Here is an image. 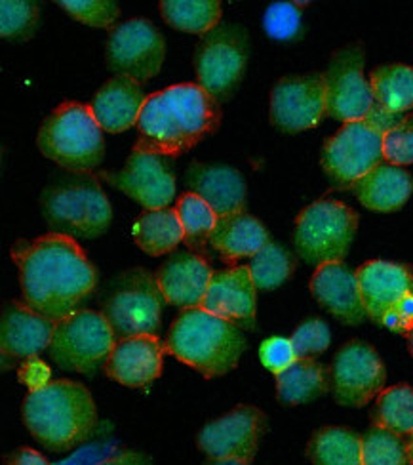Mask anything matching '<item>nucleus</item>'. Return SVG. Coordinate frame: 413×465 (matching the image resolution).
<instances>
[{
    "label": "nucleus",
    "mask_w": 413,
    "mask_h": 465,
    "mask_svg": "<svg viewBox=\"0 0 413 465\" xmlns=\"http://www.w3.org/2000/svg\"><path fill=\"white\" fill-rule=\"evenodd\" d=\"M22 418L34 440L52 452L73 450L97 430V409L90 390L71 380H57L29 391Z\"/></svg>",
    "instance_id": "7ed1b4c3"
},
{
    "label": "nucleus",
    "mask_w": 413,
    "mask_h": 465,
    "mask_svg": "<svg viewBox=\"0 0 413 465\" xmlns=\"http://www.w3.org/2000/svg\"><path fill=\"white\" fill-rule=\"evenodd\" d=\"M383 157L388 164H413V113L387 132L383 142Z\"/></svg>",
    "instance_id": "a19ab883"
},
{
    "label": "nucleus",
    "mask_w": 413,
    "mask_h": 465,
    "mask_svg": "<svg viewBox=\"0 0 413 465\" xmlns=\"http://www.w3.org/2000/svg\"><path fill=\"white\" fill-rule=\"evenodd\" d=\"M215 271L194 252H177L156 271V282L164 300L175 307L196 309L204 302Z\"/></svg>",
    "instance_id": "4be33fe9"
},
{
    "label": "nucleus",
    "mask_w": 413,
    "mask_h": 465,
    "mask_svg": "<svg viewBox=\"0 0 413 465\" xmlns=\"http://www.w3.org/2000/svg\"><path fill=\"white\" fill-rule=\"evenodd\" d=\"M371 421L402 437L413 433V387L400 383L383 390L371 409Z\"/></svg>",
    "instance_id": "72a5a7b5"
},
{
    "label": "nucleus",
    "mask_w": 413,
    "mask_h": 465,
    "mask_svg": "<svg viewBox=\"0 0 413 465\" xmlns=\"http://www.w3.org/2000/svg\"><path fill=\"white\" fill-rule=\"evenodd\" d=\"M242 331H255V284L248 265L215 271L201 305Z\"/></svg>",
    "instance_id": "a211bd4d"
},
{
    "label": "nucleus",
    "mask_w": 413,
    "mask_h": 465,
    "mask_svg": "<svg viewBox=\"0 0 413 465\" xmlns=\"http://www.w3.org/2000/svg\"><path fill=\"white\" fill-rule=\"evenodd\" d=\"M364 46L354 43L331 55L324 71L326 113L341 123L360 121L371 111L373 92L364 74Z\"/></svg>",
    "instance_id": "ddd939ff"
},
{
    "label": "nucleus",
    "mask_w": 413,
    "mask_h": 465,
    "mask_svg": "<svg viewBox=\"0 0 413 465\" xmlns=\"http://www.w3.org/2000/svg\"><path fill=\"white\" fill-rule=\"evenodd\" d=\"M41 210L52 232L67 237L97 239L113 222V208L92 172H69L52 182L41 197Z\"/></svg>",
    "instance_id": "39448f33"
},
{
    "label": "nucleus",
    "mask_w": 413,
    "mask_h": 465,
    "mask_svg": "<svg viewBox=\"0 0 413 465\" xmlns=\"http://www.w3.org/2000/svg\"><path fill=\"white\" fill-rule=\"evenodd\" d=\"M50 376H52L50 366L38 357H31L22 364V368H19L17 380H19V383L29 387L31 391H36V390H43V387H46L48 383H52Z\"/></svg>",
    "instance_id": "37998d69"
},
{
    "label": "nucleus",
    "mask_w": 413,
    "mask_h": 465,
    "mask_svg": "<svg viewBox=\"0 0 413 465\" xmlns=\"http://www.w3.org/2000/svg\"><path fill=\"white\" fill-rule=\"evenodd\" d=\"M114 343V332L103 313L78 309L55 322L48 355L62 371L92 376L105 366Z\"/></svg>",
    "instance_id": "9d476101"
},
{
    "label": "nucleus",
    "mask_w": 413,
    "mask_h": 465,
    "mask_svg": "<svg viewBox=\"0 0 413 465\" xmlns=\"http://www.w3.org/2000/svg\"><path fill=\"white\" fill-rule=\"evenodd\" d=\"M406 114L388 113L373 104L371 111L360 121L347 123L326 140L322 149V168L329 182L338 189H350L368 172L379 166L383 157V142L388 130L395 128Z\"/></svg>",
    "instance_id": "423d86ee"
},
{
    "label": "nucleus",
    "mask_w": 413,
    "mask_h": 465,
    "mask_svg": "<svg viewBox=\"0 0 413 465\" xmlns=\"http://www.w3.org/2000/svg\"><path fill=\"white\" fill-rule=\"evenodd\" d=\"M159 8L164 22L177 31L208 35L221 25L220 0H162Z\"/></svg>",
    "instance_id": "2f4dec72"
},
{
    "label": "nucleus",
    "mask_w": 413,
    "mask_h": 465,
    "mask_svg": "<svg viewBox=\"0 0 413 465\" xmlns=\"http://www.w3.org/2000/svg\"><path fill=\"white\" fill-rule=\"evenodd\" d=\"M408 450H409V458H411V463H413V433L408 435Z\"/></svg>",
    "instance_id": "8fccbe9b"
},
{
    "label": "nucleus",
    "mask_w": 413,
    "mask_h": 465,
    "mask_svg": "<svg viewBox=\"0 0 413 465\" xmlns=\"http://www.w3.org/2000/svg\"><path fill=\"white\" fill-rule=\"evenodd\" d=\"M331 390V371L314 359H298L277 374V395L284 404H305Z\"/></svg>",
    "instance_id": "cd10ccee"
},
{
    "label": "nucleus",
    "mask_w": 413,
    "mask_h": 465,
    "mask_svg": "<svg viewBox=\"0 0 413 465\" xmlns=\"http://www.w3.org/2000/svg\"><path fill=\"white\" fill-rule=\"evenodd\" d=\"M164 296L156 277L133 267L113 279L102 298V313L116 341L133 336H156L162 321Z\"/></svg>",
    "instance_id": "6e6552de"
},
{
    "label": "nucleus",
    "mask_w": 413,
    "mask_h": 465,
    "mask_svg": "<svg viewBox=\"0 0 413 465\" xmlns=\"http://www.w3.org/2000/svg\"><path fill=\"white\" fill-rule=\"evenodd\" d=\"M260 359L267 371H270L272 374H280L298 361V355H295L291 340L277 336V338H269L261 343Z\"/></svg>",
    "instance_id": "79ce46f5"
},
{
    "label": "nucleus",
    "mask_w": 413,
    "mask_h": 465,
    "mask_svg": "<svg viewBox=\"0 0 413 465\" xmlns=\"http://www.w3.org/2000/svg\"><path fill=\"white\" fill-rule=\"evenodd\" d=\"M408 345H409V353H411V357H413V331H411L409 336H408Z\"/></svg>",
    "instance_id": "3c124183"
},
{
    "label": "nucleus",
    "mask_w": 413,
    "mask_h": 465,
    "mask_svg": "<svg viewBox=\"0 0 413 465\" xmlns=\"http://www.w3.org/2000/svg\"><path fill=\"white\" fill-rule=\"evenodd\" d=\"M290 340L298 359H312L324 353L329 347L331 334L328 324L322 319H309L295 328Z\"/></svg>",
    "instance_id": "ea45409f"
},
{
    "label": "nucleus",
    "mask_w": 413,
    "mask_h": 465,
    "mask_svg": "<svg viewBox=\"0 0 413 465\" xmlns=\"http://www.w3.org/2000/svg\"><path fill=\"white\" fill-rule=\"evenodd\" d=\"M301 5L274 3L265 10L263 29L272 41H291L301 29Z\"/></svg>",
    "instance_id": "58836bf2"
},
{
    "label": "nucleus",
    "mask_w": 413,
    "mask_h": 465,
    "mask_svg": "<svg viewBox=\"0 0 413 465\" xmlns=\"http://www.w3.org/2000/svg\"><path fill=\"white\" fill-rule=\"evenodd\" d=\"M359 229V214L339 201H317L295 220L293 244L310 265L338 263L349 254Z\"/></svg>",
    "instance_id": "1a4fd4ad"
},
{
    "label": "nucleus",
    "mask_w": 413,
    "mask_h": 465,
    "mask_svg": "<svg viewBox=\"0 0 413 465\" xmlns=\"http://www.w3.org/2000/svg\"><path fill=\"white\" fill-rule=\"evenodd\" d=\"M369 84L373 100L388 113L404 114L413 107V67L402 64L371 69Z\"/></svg>",
    "instance_id": "7c9ffc66"
},
{
    "label": "nucleus",
    "mask_w": 413,
    "mask_h": 465,
    "mask_svg": "<svg viewBox=\"0 0 413 465\" xmlns=\"http://www.w3.org/2000/svg\"><path fill=\"white\" fill-rule=\"evenodd\" d=\"M357 279L368 319L378 324L402 298L413 294V267L406 263L366 262L359 267Z\"/></svg>",
    "instance_id": "aec40b11"
},
{
    "label": "nucleus",
    "mask_w": 413,
    "mask_h": 465,
    "mask_svg": "<svg viewBox=\"0 0 413 465\" xmlns=\"http://www.w3.org/2000/svg\"><path fill=\"white\" fill-rule=\"evenodd\" d=\"M164 55V36L149 19H128L109 33L105 60L114 74L147 83L161 73Z\"/></svg>",
    "instance_id": "f8f14e48"
},
{
    "label": "nucleus",
    "mask_w": 413,
    "mask_h": 465,
    "mask_svg": "<svg viewBox=\"0 0 413 465\" xmlns=\"http://www.w3.org/2000/svg\"><path fill=\"white\" fill-rule=\"evenodd\" d=\"M10 256L24 302L54 322L78 312L93 294L97 271L73 237L48 232L33 241H17Z\"/></svg>",
    "instance_id": "f257e3e1"
},
{
    "label": "nucleus",
    "mask_w": 413,
    "mask_h": 465,
    "mask_svg": "<svg viewBox=\"0 0 413 465\" xmlns=\"http://www.w3.org/2000/svg\"><path fill=\"white\" fill-rule=\"evenodd\" d=\"M145 102L147 95L140 83L128 79V76L114 74L97 90L90 109L102 130L121 134L137 126Z\"/></svg>",
    "instance_id": "393cba45"
},
{
    "label": "nucleus",
    "mask_w": 413,
    "mask_h": 465,
    "mask_svg": "<svg viewBox=\"0 0 413 465\" xmlns=\"http://www.w3.org/2000/svg\"><path fill=\"white\" fill-rule=\"evenodd\" d=\"M5 463L6 465H52L41 452H36L27 447L17 449L12 454H8L5 458Z\"/></svg>",
    "instance_id": "a18cd8bd"
},
{
    "label": "nucleus",
    "mask_w": 413,
    "mask_h": 465,
    "mask_svg": "<svg viewBox=\"0 0 413 465\" xmlns=\"http://www.w3.org/2000/svg\"><path fill=\"white\" fill-rule=\"evenodd\" d=\"M204 465H246V463L236 461V460H211V458H208Z\"/></svg>",
    "instance_id": "09e8293b"
},
{
    "label": "nucleus",
    "mask_w": 413,
    "mask_h": 465,
    "mask_svg": "<svg viewBox=\"0 0 413 465\" xmlns=\"http://www.w3.org/2000/svg\"><path fill=\"white\" fill-rule=\"evenodd\" d=\"M132 237L149 256H162L183 242V227L175 208L145 210L132 227Z\"/></svg>",
    "instance_id": "c85d7f7f"
},
{
    "label": "nucleus",
    "mask_w": 413,
    "mask_h": 465,
    "mask_svg": "<svg viewBox=\"0 0 413 465\" xmlns=\"http://www.w3.org/2000/svg\"><path fill=\"white\" fill-rule=\"evenodd\" d=\"M55 322L44 315L36 313L25 302L14 300L3 309V322H0V351L5 364L10 359L27 361L38 357V353L50 347Z\"/></svg>",
    "instance_id": "6ab92c4d"
},
{
    "label": "nucleus",
    "mask_w": 413,
    "mask_h": 465,
    "mask_svg": "<svg viewBox=\"0 0 413 465\" xmlns=\"http://www.w3.org/2000/svg\"><path fill=\"white\" fill-rule=\"evenodd\" d=\"M164 343L156 336L118 340L105 362V374L126 387H147L162 374Z\"/></svg>",
    "instance_id": "5701e85b"
},
{
    "label": "nucleus",
    "mask_w": 413,
    "mask_h": 465,
    "mask_svg": "<svg viewBox=\"0 0 413 465\" xmlns=\"http://www.w3.org/2000/svg\"><path fill=\"white\" fill-rule=\"evenodd\" d=\"M310 292L343 324H360L368 319L357 273L343 262L317 267L310 279Z\"/></svg>",
    "instance_id": "b1692460"
},
{
    "label": "nucleus",
    "mask_w": 413,
    "mask_h": 465,
    "mask_svg": "<svg viewBox=\"0 0 413 465\" xmlns=\"http://www.w3.org/2000/svg\"><path fill=\"white\" fill-rule=\"evenodd\" d=\"M362 465H413L408 439L371 425L362 435Z\"/></svg>",
    "instance_id": "c9c22d12"
},
{
    "label": "nucleus",
    "mask_w": 413,
    "mask_h": 465,
    "mask_svg": "<svg viewBox=\"0 0 413 465\" xmlns=\"http://www.w3.org/2000/svg\"><path fill=\"white\" fill-rule=\"evenodd\" d=\"M362 206L376 212L400 210L413 193L409 173L395 164L381 163L350 187Z\"/></svg>",
    "instance_id": "a878e982"
},
{
    "label": "nucleus",
    "mask_w": 413,
    "mask_h": 465,
    "mask_svg": "<svg viewBox=\"0 0 413 465\" xmlns=\"http://www.w3.org/2000/svg\"><path fill=\"white\" fill-rule=\"evenodd\" d=\"M97 176L145 206V210L168 208L175 197L172 163L161 154L132 151L123 170H102Z\"/></svg>",
    "instance_id": "f3484780"
},
{
    "label": "nucleus",
    "mask_w": 413,
    "mask_h": 465,
    "mask_svg": "<svg viewBox=\"0 0 413 465\" xmlns=\"http://www.w3.org/2000/svg\"><path fill=\"white\" fill-rule=\"evenodd\" d=\"M312 465H362V437L341 425H329L314 433L307 444Z\"/></svg>",
    "instance_id": "c756f323"
},
{
    "label": "nucleus",
    "mask_w": 413,
    "mask_h": 465,
    "mask_svg": "<svg viewBox=\"0 0 413 465\" xmlns=\"http://www.w3.org/2000/svg\"><path fill=\"white\" fill-rule=\"evenodd\" d=\"M38 25V5L29 0L0 3V35L8 41H29Z\"/></svg>",
    "instance_id": "e433bc0d"
},
{
    "label": "nucleus",
    "mask_w": 413,
    "mask_h": 465,
    "mask_svg": "<svg viewBox=\"0 0 413 465\" xmlns=\"http://www.w3.org/2000/svg\"><path fill=\"white\" fill-rule=\"evenodd\" d=\"M185 183L218 214V218L246 212V182L242 173L225 164H204L194 161L185 172Z\"/></svg>",
    "instance_id": "412c9836"
},
{
    "label": "nucleus",
    "mask_w": 413,
    "mask_h": 465,
    "mask_svg": "<svg viewBox=\"0 0 413 465\" xmlns=\"http://www.w3.org/2000/svg\"><path fill=\"white\" fill-rule=\"evenodd\" d=\"M177 216L183 227V242L194 254H199L210 262V237L218 225V214L194 193H185L177 199Z\"/></svg>",
    "instance_id": "473e14b6"
},
{
    "label": "nucleus",
    "mask_w": 413,
    "mask_h": 465,
    "mask_svg": "<svg viewBox=\"0 0 413 465\" xmlns=\"http://www.w3.org/2000/svg\"><path fill=\"white\" fill-rule=\"evenodd\" d=\"M76 22L97 29H114L121 8L113 0H62L57 3Z\"/></svg>",
    "instance_id": "4c0bfd02"
},
{
    "label": "nucleus",
    "mask_w": 413,
    "mask_h": 465,
    "mask_svg": "<svg viewBox=\"0 0 413 465\" xmlns=\"http://www.w3.org/2000/svg\"><path fill=\"white\" fill-rule=\"evenodd\" d=\"M248 33L242 25L223 24L215 27L196 46L194 69L199 86L218 102L229 100L239 88L248 65Z\"/></svg>",
    "instance_id": "9b49d317"
},
{
    "label": "nucleus",
    "mask_w": 413,
    "mask_h": 465,
    "mask_svg": "<svg viewBox=\"0 0 413 465\" xmlns=\"http://www.w3.org/2000/svg\"><path fill=\"white\" fill-rule=\"evenodd\" d=\"M326 114L324 73L284 76L270 92V121L284 132L310 130Z\"/></svg>",
    "instance_id": "dca6fc26"
},
{
    "label": "nucleus",
    "mask_w": 413,
    "mask_h": 465,
    "mask_svg": "<svg viewBox=\"0 0 413 465\" xmlns=\"http://www.w3.org/2000/svg\"><path fill=\"white\" fill-rule=\"evenodd\" d=\"M331 395L338 404L362 409L385 390L387 371L379 353L362 340H350L333 357Z\"/></svg>",
    "instance_id": "4468645a"
},
{
    "label": "nucleus",
    "mask_w": 413,
    "mask_h": 465,
    "mask_svg": "<svg viewBox=\"0 0 413 465\" xmlns=\"http://www.w3.org/2000/svg\"><path fill=\"white\" fill-rule=\"evenodd\" d=\"M114 444L109 442H95V444H88V447L81 449L78 452H74L69 460H64L54 465H97L100 461L107 460L109 456H113Z\"/></svg>",
    "instance_id": "c03bdc74"
},
{
    "label": "nucleus",
    "mask_w": 413,
    "mask_h": 465,
    "mask_svg": "<svg viewBox=\"0 0 413 465\" xmlns=\"http://www.w3.org/2000/svg\"><path fill=\"white\" fill-rule=\"evenodd\" d=\"M97 465H151V458L143 452L137 450H123L114 452L107 460L100 461Z\"/></svg>",
    "instance_id": "49530a36"
},
{
    "label": "nucleus",
    "mask_w": 413,
    "mask_h": 465,
    "mask_svg": "<svg viewBox=\"0 0 413 465\" xmlns=\"http://www.w3.org/2000/svg\"><path fill=\"white\" fill-rule=\"evenodd\" d=\"M269 242L270 239L265 225L258 218L248 216L246 212L220 218L210 237V246L218 252L221 262L231 267H236L242 258H253Z\"/></svg>",
    "instance_id": "bb28decb"
},
{
    "label": "nucleus",
    "mask_w": 413,
    "mask_h": 465,
    "mask_svg": "<svg viewBox=\"0 0 413 465\" xmlns=\"http://www.w3.org/2000/svg\"><path fill=\"white\" fill-rule=\"evenodd\" d=\"M220 102L202 86L183 83L147 95L133 151L177 159L221 124Z\"/></svg>",
    "instance_id": "f03ea898"
},
{
    "label": "nucleus",
    "mask_w": 413,
    "mask_h": 465,
    "mask_svg": "<svg viewBox=\"0 0 413 465\" xmlns=\"http://www.w3.org/2000/svg\"><path fill=\"white\" fill-rule=\"evenodd\" d=\"M267 425V416L258 406L241 404L204 425L196 444L211 460H236L250 465L260 450Z\"/></svg>",
    "instance_id": "2eb2a0df"
},
{
    "label": "nucleus",
    "mask_w": 413,
    "mask_h": 465,
    "mask_svg": "<svg viewBox=\"0 0 413 465\" xmlns=\"http://www.w3.org/2000/svg\"><path fill=\"white\" fill-rule=\"evenodd\" d=\"M164 351L204 378H218L239 366L246 351V336L241 326L202 307L185 309L170 326Z\"/></svg>",
    "instance_id": "20e7f679"
},
{
    "label": "nucleus",
    "mask_w": 413,
    "mask_h": 465,
    "mask_svg": "<svg viewBox=\"0 0 413 465\" xmlns=\"http://www.w3.org/2000/svg\"><path fill=\"white\" fill-rule=\"evenodd\" d=\"M397 313L400 317H404L411 326H413V294L402 298L398 303H397Z\"/></svg>",
    "instance_id": "de8ad7c7"
},
{
    "label": "nucleus",
    "mask_w": 413,
    "mask_h": 465,
    "mask_svg": "<svg viewBox=\"0 0 413 465\" xmlns=\"http://www.w3.org/2000/svg\"><path fill=\"white\" fill-rule=\"evenodd\" d=\"M36 145L46 159L67 172H92L105 157L103 130L90 105L65 102L41 124Z\"/></svg>",
    "instance_id": "0eeeda50"
},
{
    "label": "nucleus",
    "mask_w": 413,
    "mask_h": 465,
    "mask_svg": "<svg viewBox=\"0 0 413 465\" xmlns=\"http://www.w3.org/2000/svg\"><path fill=\"white\" fill-rule=\"evenodd\" d=\"M248 267L255 288L274 290L282 286L293 275L295 258L284 246L269 242L251 258Z\"/></svg>",
    "instance_id": "f704fd0d"
}]
</instances>
